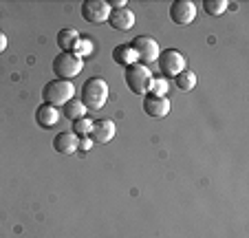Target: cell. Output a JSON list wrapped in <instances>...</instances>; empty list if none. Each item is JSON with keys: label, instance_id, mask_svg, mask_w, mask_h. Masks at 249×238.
<instances>
[{"label": "cell", "instance_id": "6da1fadb", "mask_svg": "<svg viewBox=\"0 0 249 238\" xmlns=\"http://www.w3.org/2000/svg\"><path fill=\"white\" fill-rule=\"evenodd\" d=\"M108 102V84L102 77H89L82 86V104L90 110H99Z\"/></svg>", "mask_w": 249, "mask_h": 238}, {"label": "cell", "instance_id": "7a4b0ae2", "mask_svg": "<svg viewBox=\"0 0 249 238\" xmlns=\"http://www.w3.org/2000/svg\"><path fill=\"white\" fill-rule=\"evenodd\" d=\"M73 97H75V86H73V82H66V79H51L42 89V99L49 106H64Z\"/></svg>", "mask_w": 249, "mask_h": 238}, {"label": "cell", "instance_id": "3957f363", "mask_svg": "<svg viewBox=\"0 0 249 238\" xmlns=\"http://www.w3.org/2000/svg\"><path fill=\"white\" fill-rule=\"evenodd\" d=\"M82 69H84V60L80 55H75L73 51H62L53 60V73H55L57 79L71 82L73 77H77L82 73Z\"/></svg>", "mask_w": 249, "mask_h": 238}, {"label": "cell", "instance_id": "277c9868", "mask_svg": "<svg viewBox=\"0 0 249 238\" xmlns=\"http://www.w3.org/2000/svg\"><path fill=\"white\" fill-rule=\"evenodd\" d=\"M124 79H126L128 89H130L135 95H148L150 84H152V73L148 66L137 62V64L128 66V69L124 71Z\"/></svg>", "mask_w": 249, "mask_h": 238}, {"label": "cell", "instance_id": "5b68a950", "mask_svg": "<svg viewBox=\"0 0 249 238\" xmlns=\"http://www.w3.org/2000/svg\"><path fill=\"white\" fill-rule=\"evenodd\" d=\"M130 49L135 51L137 62H139V64H143V66L157 62V57H159V53H161L157 40H155V37H150V36H137L135 40L130 42Z\"/></svg>", "mask_w": 249, "mask_h": 238}, {"label": "cell", "instance_id": "8992f818", "mask_svg": "<svg viewBox=\"0 0 249 238\" xmlns=\"http://www.w3.org/2000/svg\"><path fill=\"white\" fill-rule=\"evenodd\" d=\"M157 64H159L163 77H177L181 71H185V57L177 49H165V51L159 53Z\"/></svg>", "mask_w": 249, "mask_h": 238}, {"label": "cell", "instance_id": "52a82bcc", "mask_svg": "<svg viewBox=\"0 0 249 238\" xmlns=\"http://www.w3.org/2000/svg\"><path fill=\"white\" fill-rule=\"evenodd\" d=\"M110 5L104 2V0H84L82 2V18L86 22H93V24H102V22H108V16H110Z\"/></svg>", "mask_w": 249, "mask_h": 238}, {"label": "cell", "instance_id": "ba28073f", "mask_svg": "<svg viewBox=\"0 0 249 238\" xmlns=\"http://www.w3.org/2000/svg\"><path fill=\"white\" fill-rule=\"evenodd\" d=\"M196 18V7L190 0H174L170 5V20L179 27H188Z\"/></svg>", "mask_w": 249, "mask_h": 238}, {"label": "cell", "instance_id": "9c48e42d", "mask_svg": "<svg viewBox=\"0 0 249 238\" xmlns=\"http://www.w3.org/2000/svg\"><path fill=\"white\" fill-rule=\"evenodd\" d=\"M143 112L152 119H161L170 112V99L168 97H157V95H143Z\"/></svg>", "mask_w": 249, "mask_h": 238}, {"label": "cell", "instance_id": "30bf717a", "mask_svg": "<svg viewBox=\"0 0 249 238\" xmlns=\"http://www.w3.org/2000/svg\"><path fill=\"white\" fill-rule=\"evenodd\" d=\"M113 137H115L113 119H97V122H93V128H90V139H93V144H108Z\"/></svg>", "mask_w": 249, "mask_h": 238}, {"label": "cell", "instance_id": "8fae6325", "mask_svg": "<svg viewBox=\"0 0 249 238\" xmlns=\"http://www.w3.org/2000/svg\"><path fill=\"white\" fill-rule=\"evenodd\" d=\"M108 24L117 31H130L135 27V14H132L128 7H122V9H113L108 16Z\"/></svg>", "mask_w": 249, "mask_h": 238}, {"label": "cell", "instance_id": "7c38bea8", "mask_svg": "<svg viewBox=\"0 0 249 238\" xmlns=\"http://www.w3.org/2000/svg\"><path fill=\"white\" fill-rule=\"evenodd\" d=\"M77 144H80V139H77V137L73 135L71 130L57 132L55 139H53V148H55V152H60V154H73V152H77Z\"/></svg>", "mask_w": 249, "mask_h": 238}, {"label": "cell", "instance_id": "4fadbf2b", "mask_svg": "<svg viewBox=\"0 0 249 238\" xmlns=\"http://www.w3.org/2000/svg\"><path fill=\"white\" fill-rule=\"evenodd\" d=\"M60 117H62V112L57 110L55 106H49V104H42V106H38V110H36V122L42 128H53L60 122Z\"/></svg>", "mask_w": 249, "mask_h": 238}, {"label": "cell", "instance_id": "5bb4252c", "mask_svg": "<svg viewBox=\"0 0 249 238\" xmlns=\"http://www.w3.org/2000/svg\"><path fill=\"white\" fill-rule=\"evenodd\" d=\"M113 60L117 62L119 66H124V69L137 64V55H135V51L130 49V44H117L115 51H113Z\"/></svg>", "mask_w": 249, "mask_h": 238}, {"label": "cell", "instance_id": "9a60e30c", "mask_svg": "<svg viewBox=\"0 0 249 238\" xmlns=\"http://www.w3.org/2000/svg\"><path fill=\"white\" fill-rule=\"evenodd\" d=\"M77 40H80V33H77L75 29H60V31H57V47H60L62 51H73Z\"/></svg>", "mask_w": 249, "mask_h": 238}, {"label": "cell", "instance_id": "2e32d148", "mask_svg": "<svg viewBox=\"0 0 249 238\" xmlns=\"http://www.w3.org/2000/svg\"><path fill=\"white\" fill-rule=\"evenodd\" d=\"M62 115L66 117V119H71V122H77V119H82V117L86 115V106L82 104V99H71V102H66L64 106H62Z\"/></svg>", "mask_w": 249, "mask_h": 238}, {"label": "cell", "instance_id": "e0dca14e", "mask_svg": "<svg viewBox=\"0 0 249 238\" xmlns=\"http://www.w3.org/2000/svg\"><path fill=\"white\" fill-rule=\"evenodd\" d=\"M174 84H177L179 91H185V93H188V91H192L194 86H196V73L190 69L181 71V73L174 77Z\"/></svg>", "mask_w": 249, "mask_h": 238}, {"label": "cell", "instance_id": "ac0fdd59", "mask_svg": "<svg viewBox=\"0 0 249 238\" xmlns=\"http://www.w3.org/2000/svg\"><path fill=\"white\" fill-rule=\"evenodd\" d=\"M90 128H93V122H90L89 117H82V119H77V122H73V135L77 137V139H84V137H90Z\"/></svg>", "mask_w": 249, "mask_h": 238}, {"label": "cell", "instance_id": "d6986e66", "mask_svg": "<svg viewBox=\"0 0 249 238\" xmlns=\"http://www.w3.org/2000/svg\"><path fill=\"white\" fill-rule=\"evenodd\" d=\"M227 7L230 5H227L225 0H205L203 2V9H205L207 16H221L227 11Z\"/></svg>", "mask_w": 249, "mask_h": 238}, {"label": "cell", "instance_id": "ffe728a7", "mask_svg": "<svg viewBox=\"0 0 249 238\" xmlns=\"http://www.w3.org/2000/svg\"><path fill=\"white\" fill-rule=\"evenodd\" d=\"M148 93L157 95V97H165V93H168V82H165V77H152V84H150Z\"/></svg>", "mask_w": 249, "mask_h": 238}, {"label": "cell", "instance_id": "44dd1931", "mask_svg": "<svg viewBox=\"0 0 249 238\" xmlns=\"http://www.w3.org/2000/svg\"><path fill=\"white\" fill-rule=\"evenodd\" d=\"M93 51V42L90 40H86V37H80L77 40V44H75V49H73V53L75 55H80V57H84L86 53H90Z\"/></svg>", "mask_w": 249, "mask_h": 238}, {"label": "cell", "instance_id": "7402d4cb", "mask_svg": "<svg viewBox=\"0 0 249 238\" xmlns=\"http://www.w3.org/2000/svg\"><path fill=\"white\" fill-rule=\"evenodd\" d=\"M77 150H93V139L90 137H84V139H80V144H77Z\"/></svg>", "mask_w": 249, "mask_h": 238}, {"label": "cell", "instance_id": "603a6c76", "mask_svg": "<svg viewBox=\"0 0 249 238\" xmlns=\"http://www.w3.org/2000/svg\"><path fill=\"white\" fill-rule=\"evenodd\" d=\"M5 49H7V36L5 33H0V53L5 51Z\"/></svg>", "mask_w": 249, "mask_h": 238}]
</instances>
